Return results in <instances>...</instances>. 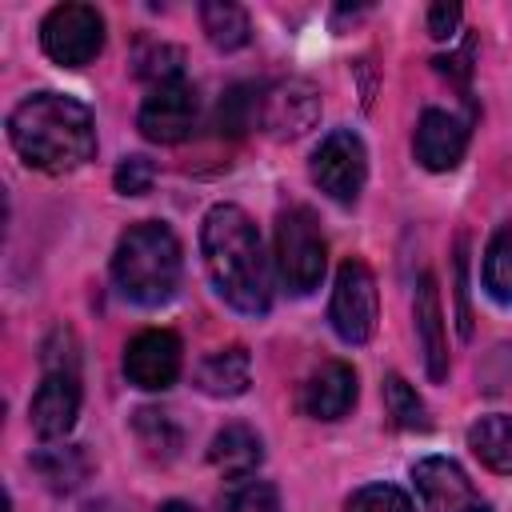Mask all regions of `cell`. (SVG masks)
I'll list each match as a JSON object with an SVG mask.
<instances>
[{"label":"cell","mask_w":512,"mask_h":512,"mask_svg":"<svg viewBox=\"0 0 512 512\" xmlns=\"http://www.w3.org/2000/svg\"><path fill=\"white\" fill-rule=\"evenodd\" d=\"M200 256L212 288L244 316H264L272 304V276L260 232L240 204H212L200 224Z\"/></svg>","instance_id":"1"},{"label":"cell","mask_w":512,"mask_h":512,"mask_svg":"<svg viewBox=\"0 0 512 512\" xmlns=\"http://www.w3.org/2000/svg\"><path fill=\"white\" fill-rule=\"evenodd\" d=\"M8 140L28 168L72 172L96 156L92 108L64 92H32L8 116Z\"/></svg>","instance_id":"2"},{"label":"cell","mask_w":512,"mask_h":512,"mask_svg":"<svg viewBox=\"0 0 512 512\" xmlns=\"http://www.w3.org/2000/svg\"><path fill=\"white\" fill-rule=\"evenodd\" d=\"M184 276V248L160 220H136L124 228L112 252V284L140 308L168 304Z\"/></svg>","instance_id":"3"},{"label":"cell","mask_w":512,"mask_h":512,"mask_svg":"<svg viewBox=\"0 0 512 512\" xmlns=\"http://www.w3.org/2000/svg\"><path fill=\"white\" fill-rule=\"evenodd\" d=\"M328 264V244L320 236V224L312 208L292 204L276 220V272L292 296H308L320 288Z\"/></svg>","instance_id":"4"},{"label":"cell","mask_w":512,"mask_h":512,"mask_svg":"<svg viewBox=\"0 0 512 512\" xmlns=\"http://www.w3.org/2000/svg\"><path fill=\"white\" fill-rule=\"evenodd\" d=\"M40 48L60 68H84L104 48V16L92 4H56L40 20Z\"/></svg>","instance_id":"5"},{"label":"cell","mask_w":512,"mask_h":512,"mask_svg":"<svg viewBox=\"0 0 512 512\" xmlns=\"http://www.w3.org/2000/svg\"><path fill=\"white\" fill-rule=\"evenodd\" d=\"M308 176L328 200L356 204V196L364 192V180H368V148H364V140L352 128H332L316 144V152L308 160Z\"/></svg>","instance_id":"6"},{"label":"cell","mask_w":512,"mask_h":512,"mask_svg":"<svg viewBox=\"0 0 512 512\" xmlns=\"http://www.w3.org/2000/svg\"><path fill=\"white\" fill-rule=\"evenodd\" d=\"M380 316V292L376 276L364 260H344L332 284V304H328V324L344 344H368L376 332Z\"/></svg>","instance_id":"7"},{"label":"cell","mask_w":512,"mask_h":512,"mask_svg":"<svg viewBox=\"0 0 512 512\" xmlns=\"http://www.w3.org/2000/svg\"><path fill=\"white\" fill-rule=\"evenodd\" d=\"M196 116H200V96L180 76V80H164V84L148 88V96L136 112V128L152 144H180L192 136Z\"/></svg>","instance_id":"8"},{"label":"cell","mask_w":512,"mask_h":512,"mask_svg":"<svg viewBox=\"0 0 512 512\" xmlns=\"http://www.w3.org/2000/svg\"><path fill=\"white\" fill-rule=\"evenodd\" d=\"M180 368H184V344L168 328H144L124 348V376L144 392L172 388L180 380Z\"/></svg>","instance_id":"9"},{"label":"cell","mask_w":512,"mask_h":512,"mask_svg":"<svg viewBox=\"0 0 512 512\" xmlns=\"http://www.w3.org/2000/svg\"><path fill=\"white\" fill-rule=\"evenodd\" d=\"M416 492L428 512H492L484 496L472 488L468 472L448 456H424L412 464Z\"/></svg>","instance_id":"10"},{"label":"cell","mask_w":512,"mask_h":512,"mask_svg":"<svg viewBox=\"0 0 512 512\" xmlns=\"http://www.w3.org/2000/svg\"><path fill=\"white\" fill-rule=\"evenodd\" d=\"M76 416H80V372L76 368H44V380L28 404L32 432L40 440H60L72 432Z\"/></svg>","instance_id":"11"},{"label":"cell","mask_w":512,"mask_h":512,"mask_svg":"<svg viewBox=\"0 0 512 512\" xmlns=\"http://www.w3.org/2000/svg\"><path fill=\"white\" fill-rule=\"evenodd\" d=\"M316 120H320V92L300 76L280 80L260 96V128L276 140H296Z\"/></svg>","instance_id":"12"},{"label":"cell","mask_w":512,"mask_h":512,"mask_svg":"<svg viewBox=\"0 0 512 512\" xmlns=\"http://www.w3.org/2000/svg\"><path fill=\"white\" fill-rule=\"evenodd\" d=\"M412 152L428 172H452L468 152V120L448 108H424L416 120Z\"/></svg>","instance_id":"13"},{"label":"cell","mask_w":512,"mask_h":512,"mask_svg":"<svg viewBox=\"0 0 512 512\" xmlns=\"http://www.w3.org/2000/svg\"><path fill=\"white\" fill-rule=\"evenodd\" d=\"M356 368L344 360H324L300 388V408L312 420H340L356 404Z\"/></svg>","instance_id":"14"},{"label":"cell","mask_w":512,"mask_h":512,"mask_svg":"<svg viewBox=\"0 0 512 512\" xmlns=\"http://www.w3.org/2000/svg\"><path fill=\"white\" fill-rule=\"evenodd\" d=\"M412 320H416V336L424 348V368L432 380H448V336H444V308H440V288L432 280V272L420 276L416 296H412Z\"/></svg>","instance_id":"15"},{"label":"cell","mask_w":512,"mask_h":512,"mask_svg":"<svg viewBox=\"0 0 512 512\" xmlns=\"http://www.w3.org/2000/svg\"><path fill=\"white\" fill-rule=\"evenodd\" d=\"M260 460H264V444H260V436H256L248 424H240V420L224 424V428L212 436V444H208V464H212L220 476H228V480H248V476L260 468Z\"/></svg>","instance_id":"16"},{"label":"cell","mask_w":512,"mask_h":512,"mask_svg":"<svg viewBox=\"0 0 512 512\" xmlns=\"http://www.w3.org/2000/svg\"><path fill=\"white\" fill-rule=\"evenodd\" d=\"M248 384H252V356H248V348H240V344L204 356L200 368H196V388H200L204 396H216V400L244 396Z\"/></svg>","instance_id":"17"},{"label":"cell","mask_w":512,"mask_h":512,"mask_svg":"<svg viewBox=\"0 0 512 512\" xmlns=\"http://www.w3.org/2000/svg\"><path fill=\"white\" fill-rule=\"evenodd\" d=\"M468 448L500 476H512V416L488 412L468 424Z\"/></svg>","instance_id":"18"},{"label":"cell","mask_w":512,"mask_h":512,"mask_svg":"<svg viewBox=\"0 0 512 512\" xmlns=\"http://www.w3.org/2000/svg\"><path fill=\"white\" fill-rule=\"evenodd\" d=\"M200 28L208 36L212 48L220 52H236L252 40V20L240 4H228V0H208L200 4Z\"/></svg>","instance_id":"19"},{"label":"cell","mask_w":512,"mask_h":512,"mask_svg":"<svg viewBox=\"0 0 512 512\" xmlns=\"http://www.w3.org/2000/svg\"><path fill=\"white\" fill-rule=\"evenodd\" d=\"M480 276H484V292L496 304L512 308V224L492 232V240L484 248V272Z\"/></svg>","instance_id":"20"},{"label":"cell","mask_w":512,"mask_h":512,"mask_svg":"<svg viewBox=\"0 0 512 512\" xmlns=\"http://www.w3.org/2000/svg\"><path fill=\"white\" fill-rule=\"evenodd\" d=\"M384 408H388V416H392V424L396 428H408V432H424L432 420H428V408H424V400L416 396V388L404 380V376H396V372H388L384 376Z\"/></svg>","instance_id":"21"},{"label":"cell","mask_w":512,"mask_h":512,"mask_svg":"<svg viewBox=\"0 0 512 512\" xmlns=\"http://www.w3.org/2000/svg\"><path fill=\"white\" fill-rule=\"evenodd\" d=\"M132 428H136L140 444H144L152 456H160V460H172V456L180 452V444H184L180 424H176L168 412H156V408H140L136 420H132Z\"/></svg>","instance_id":"22"},{"label":"cell","mask_w":512,"mask_h":512,"mask_svg":"<svg viewBox=\"0 0 512 512\" xmlns=\"http://www.w3.org/2000/svg\"><path fill=\"white\" fill-rule=\"evenodd\" d=\"M32 464L40 468V476H44L56 492L76 488V484L84 480V472H88V460H84L80 448H48V452H40Z\"/></svg>","instance_id":"23"},{"label":"cell","mask_w":512,"mask_h":512,"mask_svg":"<svg viewBox=\"0 0 512 512\" xmlns=\"http://www.w3.org/2000/svg\"><path fill=\"white\" fill-rule=\"evenodd\" d=\"M224 512H284L276 484L268 480H236V488L224 500Z\"/></svg>","instance_id":"24"},{"label":"cell","mask_w":512,"mask_h":512,"mask_svg":"<svg viewBox=\"0 0 512 512\" xmlns=\"http://www.w3.org/2000/svg\"><path fill=\"white\" fill-rule=\"evenodd\" d=\"M348 512H416L408 492L396 484H364L348 496Z\"/></svg>","instance_id":"25"},{"label":"cell","mask_w":512,"mask_h":512,"mask_svg":"<svg viewBox=\"0 0 512 512\" xmlns=\"http://www.w3.org/2000/svg\"><path fill=\"white\" fill-rule=\"evenodd\" d=\"M260 120V96L248 88V84H236L224 100H220V128H228L232 136L252 128Z\"/></svg>","instance_id":"26"},{"label":"cell","mask_w":512,"mask_h":512,"mask_svg":"<svg viewBox=\"0 0 512 512\" xmlns=\"http://www.w3.org/2000/svg\"><path fill=\"white\" fill-rule=\"evenodd\" d=\"M180 48H172V44H152L136 64V72L144 76V80H152V84H164V80H180Z\"/></svg>","instance_id":"27"},{"label":"cell","mask_w":512,"mask_h":512,"mask_svg":"<svg viewBox=\"0 0 512 512\" xmlns=\"http://www.w3.org/2000/svg\"><path fill=\"white\" fill-rule=\"evenodd\" d=\"M152 180H156V168H152L148 156H128V160H120V168L112 172V184H116L120 196H144V192L152 188Z\"/></svg>","instance_id":"28"},{"label":"cell","mask_w":512,"mask_h":512,"mask_svg":"<svg viewBox=\"0 0 512 512\" xmlns=\"http://www.w3.org/2000/svg\"><path fill=\"white\" fill-rule=\"evenodd\" d=\"M460 28V4H432L428 8V32L436 40H452Z\"/></svg>","instance_id":"29"},{"label":"cell","mask_w":512,"mask_h":512,"mask_svg":"<svg viewBox=\"0 0 512 512\" xmlns=\"http://www.w3.org/2000/svg\"><path fill=\"white\" fill-rule=\"evenodd\" d=\"M468 260H464V240L456 244V284H460V336H472V320H468V276H464Z\"/></svg>","instance_id":"30"},{"label":"cell","mask_w":512,"mask_h":512,"mask_svg":"<svg viewBox=\"0 0 512 512\" xmlns=\"http://www.w3.org/2000/svg\"><path fill=\"white\" fill-rule=\"evenodd\" d=\"M156 512H192V504H184V500H168V504H160Z\"/></svg>","instance_id":"31"},{"label":"cell","mask_w":512,"mask_h":512,"mask_svg":"<svg viewBox=\"0 0 512 512\" xmlns=\"http://www.w3.org/2000/svg\"><path fill=\"white\" fill-rule=\"evenodd\" d=\"M84 512H120V508H116L112 500H96V504H88Z\"/></svg>","instance_id":"32"}]
</instances>
